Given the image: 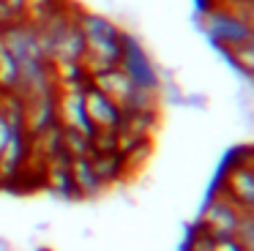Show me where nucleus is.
Wrapping results in <instances>:
<instances>
[{"instance_id":"0eeeda50","label":"nucleus","mask_w":254,"mask_h":251,"mask_svg":"<svg viewBox=\"0 0 254 251\" xmlns=\"http://www.w3.org/2000/svg\"><path fill=\"white\" fill-rule=\"evenodd\" d=\"M68 175H71V188L74 196H96L104 186L99 183L93 167H90V158L88 156H77V158H68Z\"/></svg>"},{"instance_id":"9b49d317","label":"nucleus","mask_w":254,"mask_h":251,"mask_svg":"<svg viewBox=\"0 0 254 251\" xmlns=\"http://www.w3.org/2000/svg\"><path fill=\"white\" fill-rule=\"evenodd\" d=\"M17 79H19L17 58L0 44V93H14L17 90Z\"/></svg>"},{"instance_id":"4468645a","label":"nucleus","mask_w":254,"mask_h":251,"mask_svg":"<svg viewBox=\"0 0 254 251\" xmlns=\"http://www.w3.org/2000/svg\"><path fill=\"white\" fill-rule=\"evenodd\" d=\"M210 251H243V249H241V246H238L232 238H213Z\"/></svg>"},{"instance_id":"2eb2a0df","label":"nucleus","mask_w":254,"mask_h":251,"mask_svg":"<svg viewBox=\"0 0 254 251\" xmlns=\"http://www.w3.org/2000/svg\"><path fill=\"white\" fill-rule=\"evenodd\" d=\"M14 131H17V128H11V126L6 123V120L0 118V150H3V145H6V142H8V136H11Z\"/></svg>"},{"instance_id":"f3484780","label":"nucleus","mask_w":254,"mask_h":251,"mask_svg":"<svg viewBox=\"0 0 254 251\" xmlns=\"http://www.w3.org/2000/svg\"><path fill=\"white\" fill-rule=\"evenodd\" d=\"M208 3H235V0H202L199 5H208Z\"/></svg>"},{"instance_id":"f8f14e48","label":"nucleus","mask_w":254,"mask_h":251,"mask_svg":"<svg viewBox=\"0 0 254 251\" xmlns=\"http://www.w3.org/2000/svg\"><path fill=\"white\" fill-rule=\"evenodd\" d=\"M232 240H235L243 251H254V213L241 216L235 232H232Z\"/></svg>"},{"instance_id":"9d476101","label":"nucleus","mask_w":254,"mask_h":251,"mask_svg":"<svg viewBox=\"0 0 254 251\" xmlns=\"http://www.w3.org/2000/svg\"><path fill=\"white\" fill-rule=\"evenodd\" d=\"M66 0H22V8H19V16L30 25H39L47 16H52L58 8H63Z\"/></svg>"},{"instance_id":"ddd939ff","label":"nucleus","mask_w":254,"mask_h":251,"mask_svg":"<svg viewBox=\"0 0 254 251\" xmlns=\"http://www.w3.org/2000/svg\"><path fill=\"white\" fill-rule=\"evenodd\" d=\"M210 243H213V238H210V235H205L202 229L191 227L189 240H186V251H210Z\"/></svg>"},{"instance_id":"f03ea898","label":"nucleus","mask_w":254,"mask_h":251,"mask_svg":"<svg viewBox=\"0 0 254 251\" xmlns=\"http://www.w3.org/2000/svg\"><path fill=\"white\" fill-rule=\"evenodd\" d=\"M216 194L238 202L241 207H254V153L252 147H238L224 161L213 186Z\"/></svg>"},{"instance_id":"dca6fc26","label":"nucleus","mask_w":254,"mask_h":251,"mask_svg":"<svg viewBox=\"0 0 254 251\" xmlns=\"http://www.w3.org/2000/svg\"><path fill=\"white\" fill-rule=\"evenodd\" d=\"M3 3H6L8 8H14L17 14H19V8H22V0H3ZM19 19H22V16H19Z\"/></svg>"},{"instance_id":"423d86ee","label":"nucleus","mask_w":254,"mask_h":251,"mask_svg":"<svg viewBox=\"0 0 254 251\" xmlns=\"http://www.w3.org/2000/svg\"><path fill=\"white\" fill-rule=\"evenodd\" d=\"M25 101V120H22V131L25 136H36L41 131L52 128L58 123L55 118V90L50 93H39V96H28Z\"/></svg>"},{"instance_id":"6e6552de","label":"nucleus","mask_w":254,"mask_h":251,"mask_svg":"<svg viewBox=\"0 0 254 251\" xmlns=\"http://www.w3.org/2000/svg\"><path fill=\"white\" fill-rule=\"evenodd\" d=\"M90 167H93L96 178H99L101 186H110L126 172V164H123V156L118 150H110V153H96L90 150Z\"/></svg>"},{"instance_id":"f257e3e1","label":"nucleus","mask_w":254,"mask_h":251,"mask_svg":"<svg viewBox=\"0 0 254 251\" xmlns=\"http://www.w3.org/2000/svg\"><path fill=\"white\" fill-rule=\"evenodd\" d=\"M79 33L85 38V55H82V71L85 76H96L107 68H115L123 55V38L126 30L115 19L104 16L101 11L79 8L77 14Z\"/></svg>"},{"instance_id":"39448f33","label":"nucleus","mask_w":254,"mask_h":251,"mask_svg":"<svg viewBox=\"0 0 254 251\" xmlns=\"http://www.w3.org/2000/svg\"><path fill=\"white\" fill-rule=\"evenodd\" d=\"M82 107H85V118H88L93 131H115L121 126L123 112L118 109V104H112L101 90H96L88 82V87L82 90Z\"/></svg>"},{"instance_id":"1a4fd4ad","label":"nucleus","mask_w":254,"mask_h":251,"mask_svg":"<svg viewBox=\"0 0 254 251\" xmlns=\"http://www.w3.org/2000/svg\"><path fill=\"white\" fill-rule=\"evenodd\" d=\"M221 52L235 65V71L241 76H246V79L254 76V38L252 41H241V44H232V47H224Z\"/></svg>"},{"instance_id":"7ed1b4c3","label":"nucleus","mask_w":254,"mask_h":251,"mask_svg":"<svg viewBox=\"0 0 254 251\" xmlns=\"http://www.w3.org/2000/svg\"><path fill=\"white\" fill-rule=\"evenodd\" d=\"M197 25L219 49L241 44V41H252L254 38V25L241 22L238 16H232L230 11L219 8V5H199Z\"/></svg>"},{"instance_id":"20e7f679","label":"nucleus","mask_w":254,"mask_h":251,"mask_svg":"<svg viewBox=\"0 0 254 251\" xmlns=\"http://www.w3.org/2000/svg\"><path fill=\"white\" fill-rule=\"evenodd\" d=\"M246 213H254V207H241L238 202L210 191V199L205 202V207H202V213H199L194 227L202 229L210 238H232L241 216H246Z\"/></svg>"}]
</instances>
